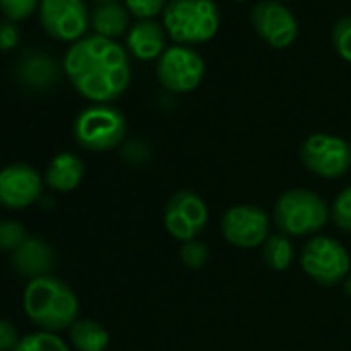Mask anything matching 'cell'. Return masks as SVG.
Listing matches in <instances>:
<instances>
[{
    "instance_id": "cell-19",
    "label": "cell",
    "mask_w": 351,
    "mask_h": 351,
    "mask_svg": "<svg viewBox=\"0 0 351 351\" xmlns=\"http://www.w3.org/2000/svg\"><path fill=\"white\" fill-rule=\"evenodd\" d=\"M263 261L273 271H287L293 263V244L285 234H273L263 244Z\"/></svg>"
},
{
    "instance_id": "cell-15",
    "label": "cell",
    "mask_w": 351,
    "mask_h": 351,
    "mask_svg": "<svg viewBox=\"0 0 351 351\" xmlns=\"http://www.w3.org/2000/svg\"><path fill=\"white\" fill-rule=\"evenodd\" d=\"M11 261L15 271L32 281L50 275L54 267V252L48 242L40 238H27L15 252H11Z\"/></svg>"
},
{
    "instance_id": "cell-22",
    "label": "cell",
    "mask_w": 351,
    "mask_h": 351,
    "mask_svg": "<svg viewBox=\"0 0 351 351\" xmlns=\"http://www.w3.org/2000/svg\"><path fill=\"white\" fill-rule=\"evenodd\" d=\"M25 228L15 219H0V250L15 252L27 240Z\"/></svg>"
},
{
    "instance_id": "cell-18",
    "label": "cell",
    "mask_w": 351,
    "mask_h": 351,
    "mask_svg": "<svg viewBox=\"0 0 351 351\" xmlns=\"http://www.w3.org/2000/svg\"><path fill=\"white\" fill-rule=\"evenodd\" d=\"M71 343L77 351H106L110 332L91 318H79L71 328Z\"/></svg>"
},
{
    "instance_id": "cell-25",
    "label": "cell",
    "mask_w": 351,
    "mask_h": 351,
    "mask_svg": "<svg viewBox=\"0 0 351 351\" xmlns=\"http://www.w3.org/2000/svg\"><path fill=\"white\" fill-rule=\"evenodd\" d=\"M124 7L138 21H153L157 15H163L167 3L165 0H126Z\"/></svg>"
},
{
    "instance_id": "cell-20",
    "label": "cell",
    "mask_w": 351,
    "mask_h": 351,
    "mask_svg": "<svg viewBox=\"0 0 351 351\" xmlns=\"http://www.w3.org/2000/svg\"><path fill=\"white\" fill-rule=\"evenodd\" d=\"M21 77L34 87H48L56 77V64L48 56H29L21 64Z\"/></svg>"
},
{
    "instance_id": "cell-30",
    "label": "cell",
    "mask_w": 351,
    "mask_h": 351,
    "mask_svg": "<svg viewBox=\"0 0 351 351\" xmlns=\"http://www.w3.org/2000/svg\"><path fill=\"white\" fill-rule=\"evenodd\" d=\"M343 287H345V293H347V295L351 298V273H349V277H347V279L343 281Z\"/></svg>"
},
{
    "instance_id": "cell-5",
    "label": "cell",
    "mask_w": 351,
    "mask_h": 351,
    "mask_svg": "<svg viewBox=\"0 0 351 351\" xmlns=\"http://www.w3.org/2000/svg\"><path fill=\"white\" fill-rule=\"evenodd\" d=\"M77 143L87 151H110L126 136V118L120 110L108 104H95L85 108L73 126Z\"/></svg>"
},
{
    "instance_id": "cell-12",
    "label": "cell",
    "mask_w": 351,
    "mask_h": 351,
    "mask_svg": "<svg viewBox=\"0 0 351 351\" xmlns=\"http://www.w3.org/2000/svg\"><path fill=\"white\" fill-rule=\"evenodd\" d=\"M40 19L44 29L60 42H79L89 25L83 0H42Z\"/></svg>"
},
{
    "instance_id": "cell-28",
    "label": "cell",
    "mask_w": 351,
    "mask_h": 351,
    "mask_svg": "<svg viewBox=\"0 0 351 351\" xmlns=\"http://www.w3.org/2000/svg\"><path fill=\"white\" fill-rule=\"evenodd\" d=\"M21 335L11 320L0 318V351H15L21 343Z\"/></svg>"
},
{
    "instance_id": "cell-23",
    "label": "cell",
    "mask_w": 351,
    "mask_h": 351,
    "mask_svg": "<svg viewBox=\"0 0 351 351\" xmlns=\"http://www.w3.org/2000/svg\"><path fill=\"white\" fill-rule=\"evenodd\" d=\"M330 40H332L335 52L345 62H351V15L349 17H343V19H339L335 23Z\"/></svg>"
},
{
    "instance_id": "cell-21",
    "label": "cell",
    "mask_w": 351,
    "mask_h": 351,
    "mask_svg": "<svg viewBox=\"0 0 351 351\" xmlns=\"http://www.w3.org/2000/svg\"><path fill=\"white\" fill-rule=\"evenodd\" d=\"M15 351H71V349L56 332L38 330L25 335Z\"/></svg>"
},
{
    "instance_id": "cell-31",
    "label": "cell",
    "mask_w": 351,
    "mask_h": 351,
    "mask_svg": "<svg viewBox=\"0 0 351 351\" xmlns=\"http://www.w3.org/2000/svg\"><path fill=\"white\" fill-rule=\"evenodd\" d=\"M97 3H101V5H104V3H118V0H97Z\"/></svg>"
},
{
    "instance_id": "cell-11",
    "label": "cell",
    "mask_w": 351,
    "mask_h": 351,
    "mask_svg": "<svg viewBox=\"0 0 351 351\" xmlns=\"http://www.w3.org/2000/svg\"><path fill=\"white\" fill-rule=\"evenodd\" d=\"M221 234L236 248H258L269 238V217L261 207L234 205L221 217Z\"/></svg>"
},
{
    "instance_id": "cell-27",
    "label": "cell",
    "mask_w": 351,
    "mask_h": 351,
    "mask_svg": "<svg viewBox=\"0 0 351 351\" xmlns=\"http://www.w3.org/2000/svg\"><path fill=\"white\" fill-rule=\"evenodd\" d=\"M38 3L40 0H0V11L11 21H23L38 9Z\"/></svg>"
},
{
    "instance_id": "cell-8",
    "label": "cell",
    "mask_w": 351,
    "mask_h": 351,
    "mask_svg": "<svg viewBox=\"0 0 351 351\" xmlns=\"http://www.w3.org/2000/svg\"><path fill=\"white\" fill-rule=\"evenodd\" d=\"M155 75L165 91L191 93L205 77V60L195 48L173 44L159 56Z\"/></svg>"
},
{
    "instance_id": "cell-14",
    "label": "cell",
    "mask_w": 351,
    "mask_h": 351,
    "mask_svg": "<svg viewBox=\"0 0 351 351\" xmlns=\"http://www.w3.org/2000/svg\"><path fill=\"white\" fill-rule=\"evenodd\" d=\"M165 42H167V34L163 25L155 21H138L128 29L126 36L128 52L141 62L159 60V56L167 50Z\"/></svg>"
},
{
    "instance_id": "cell-17",
    "label": "cell",
    "mask_w": 351,
    "mask_h": 351,
    "mask_svg": "<svg viewBox=\"0 0 351 351\" xmlns=\"http://www.w3.org/2000/svg\"><path fill=\"white\" fill-rule=\"evenodd\" d=\"M91 23L97 36L114 40L130 29V13L120 3H104L93 11Z\"/></svg>"
},
{
    "instance_id": "cell-9",
    "label": "cell",
    "mask_w": 351,
    "mask_h": 351,
    "mask_svg": "<svg viewBox=\"0 0 351 351\" xmlns=\"http://www.w3.org/2000/svg\"><path fill=\"white\" fill-rule=\"evenodd\" d=\"M209 221V207L193 191H180L176 193L163 211V226L167 234L176 240L191 242L197 240L199 234L207 228Z\"/></svg>"
},
{
    "instance_id": "cell-4",
    "label": "cell",
    "mask_w": 351,
    "mask_h": 351,
    "mask_svg": "<svg viewBox=\"0 0 351 351\" xmlns=\"http://www.w3.org/2000/svg\"><path fill=\"white\" fill-rule=\"evenodd\" d=\"M273 217L279 234H285L287 238L312 236L326 226L330 209L320 195L306 189H291L277 199Z\"/></svg>"
},
{
    "instance_id": "cell-10",
    "label": "cell",
    "mask_w": 351,
    "mask_h": 351,
    "mask_svg": "<svg viewBox=\"0 0 351 351\" xmlns=\"http://www.w3.org/2000/svg\"><path fill=\"white\" fill-rule=\"evenodd\" d=\"M250 23L258 38L271 48H289L300 34L298 19L279 0H263L250 13Z\"/></svg>"
},
{
    "instance_id": "cell-16",
    "label": "cell",
    "mask_w": 351,
    "mask_h": 351,
    "mask_svg": "<svg viewBox=\"0 0 351 351\" xmlns=\"http://www.w3.org/2000/svg\"><path fill=\"white\" fill-rule=\"evenodd\" d=\"M85 176V163L75 153H58L52 157V161L46 167V184L52 191L58 193H71L75 191Z\"/></svg>"
},
{
    "instance_id": "cell-6",
    "label": "cell",
    "mask_w": 351,
    "mask_h": 351,
    "mask_svg": "<svg viewBox=\"0 0 351 351\" xmlns=\"http://www.w3.org/2000/svg\"><path fill=\"white\" fill-rule=\"evenodd\" d=\"M304 273L318 285L343 283L351 273V256L345 246L330 236H314L300 254Z\"/></svg>"
},
{
    "instance_id": "cell-29",
    "label": "cell",
    "mask_w": 351,
    "mask_h": 351,
    "mask_svg": "<svg viewBox=\"0 0 351 351\" xmlns=\"http://www.w3.org/2000/svg\"><path fill=\"white\" fill-rule=\"evenodd\" d=\"M19 42V32L17 27L5 23L0 25V50H9V48H15Z\"/></svg>"
},
{
    "instance_id": "cell-26",
    "label": "cell",
    "mask_w": 351,
    "mask_h": 351,
    "mask_svg": "<svg viewBox=\"0 0 351 351\" xmlns=\"http://www.w3.org/2000/svg\"><path fill=\"white\" fill-rule=\"evenodd\" d=\"M180 261L189 267V269H203L209 261V248L207 244L199 242V240H191L184 242L180 248Z\"/></svg>"
},
{
    "instance_id": "cell-2",
    "label": "cell",
    "mask_w": 351,
    "mask_h": 351,
    "mask_svg": "<svg viewBox=\"0 0 351 351\" xmlns=\"http://www.w3.org/2000/svg\"><path fill=\"white\" fill-rule=\"evenodd\" d=\"M23 310L42 330L58 332L71 328L79 320V298L62 279L44 275L25 285Z\"/></svg>"
},
{
    "instance_id": "cell-3",
    "label": "cell",
    "mask_w": 351,
    "mask_h": 351,
    "mask_svg": "<svg viewBox=\"0 0 351 351\" xmlns=\"http://www.w3.org/2000/svg\"><path fill=\"white\" fill-rule=\"evenodd\" d=\"M161 17L167 38L189 48L211 42L221 23L215 0H167Z\"/></svg>"
},
{
    "instance_id": "cell-24",
    "label": "cell",
    "mask_w": 351,
    "mask_h": 351,
    "mask_svg": "<svg viewBox=\"0 0 351 351\" xmlns=\"http://www.w3.org/2000/svg\"><path fill=\"white\" fill-rule=\"evenodd\" d=\"M330 217L335 221V226L343 232L351 234V186L343 189L330 209Z\"/></svg>"
},
{
    "instance_id": "cell-13",
    "label": "cell",
    "mask_w": 351,
    "mask_h": 351,
    "mask_svg": "<svg viewBox=\"0 0 351 351\" xmlns=\"http://www.w3.org/2000/svg\"><path fill=\"white\" fill-rule=\"evenodd\" d=\"M44 191V180L29 163H11L0 169V205L5 209H27Z\"/></svg>"
},
{
    "instance_id": "cell-1",
    "label": "cell",
    "mask_w": 351,
    "mask_h": 351,
    "mask_svg": "<svg viewBox=\"0 0 351 351\" xmlns=\"http://www.w3.org/2000/svg\"><path fill=\"white\" fill-rule=\"evenodd\" d=\"M64 73L73 87L95 104L114 101L130 85L126 50L101 36L75 42L64 56Z\"/></svg>"
},
{
    "instance_id": "cell-7",
    "label": "cell",
    "mask_w": 351,
    "mask_h": 351,
    "mask_svg": "<svg viewBox=\"0 0 351 351\" xmlns=\"http://www.w3.org/2000/svg\"><path fill=\"white\" fill-rule=\"evenodd\" d=\"M300 159L310 173L324 180H335L351 167V145L337 134L316 132L302 143Z\"/></svg>"
},
{
    "instance_id": "cell-33",
    "label": "cell",
    "mask_w": 351,
    "mask_h": 351,
    "mask_svg": "<svg viewBox=\"0 0 351 351\" xmlns=\"http://www.w3.org/2000/svg\"><path fill=\"white\" fill-rule=\"evenodd\" d=\"M279 3H285V0H279Z\"/></svg>"
},
{
    "instance_id": "cell-32",
    "label": "cell",
    "mask_w": 351,
    "mask_h": 351,
    "mask_svg": "<svg viewBox=\"0 0 351 351\" xmlns=\"http://www.w3.org/2000/svg\"><path fill=\"white\" fill-rule=\"evenodd\" d=\"M236 3H246V0H236Z\"/></svg>"
}]
</instances>
